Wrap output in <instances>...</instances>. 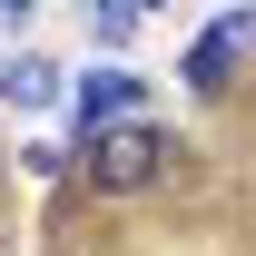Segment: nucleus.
<instances>
[{"label":"nucleus","mask_w":256,"mask_h":256,"mask_svg":"<svg viewBox=\"0 0 256 256\" xmlns=\"http://www.w3.org/2000/svg\"><path fill=\"white\" fill-rule=\"evenodd\" d=\"M79 168H89V188H98V197H138V188H158V178H168V138H158L148 118H128V128H98Z\"/></svg>","instance_id":"f257e3e1"},{"label":"nucleus","mask_w":256,"mask_h":256,"mask_svg":"<svg viewBox=\"0 0 256 256\" xmlns=\"http://www.w3.org/2000/svg\"><path fill=\"white\" fill-rule=\"evenodd\" d=\"M138 98H148V79H138V69H89V79H79V128H128L138 118Z\"/></svg>","instance_id":"f03ea898"},{"label":"nucleus","mask_w":256,"mask_h":256,"mask_svg":"<svg viewBox=\"0 0 256 256\" xmlns=\"http://www.w3.org/2000/svg\"><path fill=\"white\" fill-rule=\"evenodd\" d=\"M246 40H256V10H226L217 30H207V40L188 50V89H207V98H217V89H226V69H236V50H246Z\"/></svg>","instance_id":"7ed1b4c3"},{"label":"nucleus","mask_w":256,"mask_h":256,"mask_svg":"<svg viewBox=\"0 0 256 256\" xmlns=\"http://www.w3.org/2000/svg\"><path fill=\"white\" fill-rule=\"evenodd\" d=\"M0 98H20V108H50V98H60V69L40 60V50H20V60H0Z\"/></svg>","instance_id":"20e7f679"},{"label":"nucleus","mask_w":256,"mask_h":256,"mask_svg":"<svg viewBox=\"0 0 256 256\" xmlns=\"http://www.w3.org/2000/svg\"><path fill=\"white\" fill-rule=\"evenodd\" d=\"M89 30H98V50H128L138 40V10H89Z\"/></svg>","instance_id":"39448f33"}]
</instances>
